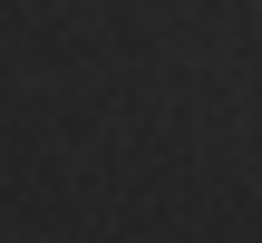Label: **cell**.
Here are the masks:
<instances>
[]
</instances>
